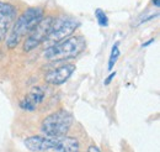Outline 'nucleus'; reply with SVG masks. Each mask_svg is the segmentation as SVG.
Returning a JSON list of instances; mask_svg holds the SVG:
<instances>
[{
	"label": "nucleus",
	"instance_id": "f257e3e1",
	"mask_svg": "<svg viewBox=\"0 0 160 152\" xmlns=\"http://www.w3.org/2000/svg\"><path fill=\"white\" fill-rule=\"evenodd\" d=\"M43 14L44 11L42 8H28L27 10H25L18 19L16 24L14 25V29L6 42L8 47L9 48L16 47L21 38L28 35L33 30V27L43 19Z\"/></svg>",
	"mask_w": 160,
	"mask_h": 152
},
{
	"label": "nucleus",
	"instance_id": "f03ea898",
	"mask_svg": "<svg viewBox=\"0 0 160 152\" xmlns=\"http://www.w3.org/2000/svg\"><path fill=\"white\" fill-rule=\"evenodd\" d=\"M85 47V40L81 36L68 37L58 43L49 46L43 53V56L48 61H65L77 57Z\"/></svg>",
	"mask_w": 160,
	"mask_h": 152
},
{
	"label": "nucleus",
	"instance_id": "7ed1b4c3",
	"mask_svg": "<svg viewBox=\"0 0 160 152\" xmlns=\"http://www.w3.org/2000/svg\"><path fill=\"white\" fill-rule=\"evenodd\" d=\"M74 121L72 113L67 110H58L53 114L48 115L41 125L42 133H46L47 137L60 138L69 131Z\"/></svg>",
	"mask_w": 160,
	"mask_h": 152
},
{
	"label": "nucleus",
	"instance_id": "20e7f679",
	"mask_svg": "<svg viewBox=\"0 0 160 152\" xmlns=\"http://www.w3.org/2000/svg\"><path fill=\"white\" fill-rule=\"evenodd\" d=\"M79 21H77L75 19L60 16L53 21L52 29L49 31V35L46 40V42L49 43L51 46L58 43L60 41L69 37L79 27Z\"/></svg>",
	"mask_w": 160,
	"mask_h": 152
},
{
	"label": "nucleus",
	"instance_id": "39448f33",
	"mask_svg": "<svg viewBox=\"0 0 160 152\" xmlns=\"http://www.w3.org/2000/svg\"><path fill=\"white\" fill-rule=\"evenodd\" d=\"M53 21H54V19L52 16H47V18H43L33 27V30L28 34V37L26 38V41L23 43V51L25 52L32 51L33 48H36L37 46H40L41 43H43L47 40L48 35H49V31L52 29Z\"/></svg>",
	"mask_w": 160,
	"mask_h": 152
},
{
	"label": "nucleus",
	"instance_id": "423d86ee",
	"mask_svg": "<svg viewBox=\"0 0 160 152\" xmlns=\"http://www.w3.org/2000/svg\"><path fill=\"white\" fill-rule=\"evenodd\" d=\"M59 138L56 137H43V136H31L27 137L23 144L26 149L31 152H44L56 150Z\"/></svg>",
	"mask_w": 160,
	"mask_h": 152
},
{
	"label": "nucleus",
	"instance_id": "0eeeda50",
	"mask_svg": "<svg viewBox=\"0 0 160 152\" xmlns=\"http://www.w3.org/2000/svg\"><path fill=\"white\" fill-rule=\"evenodd\" d=\"M15 16L16 8L9 3L0 1V41L5 40Z\"/></svg>",
	"mask_w": 160,
	"mask_h": 152
},
{
	"label": "nucleus",
	"instance_id": "6e6552de",
	"mask_svg": "<svg viewBox=\"0 0 160 152\" xmlns=\"http://www.w3.org/2000/svg\"><path fill=\"white\" fill-rule=\"evenodd\" d=\"M74 71H75L74 64H64V66H60V67L49 71L44 76V80L52 85H60L70 78V76L74 73Z\"/></svg>",
	"mask_w": 160,
	"mask_h": 152
},
{
	"label": "nucleus",
	"instance_id": "1a4fd4ad",
	"mask_svg": "<svg viewBox=\"0 0 160 152\" xmlns=\"http://www.w3.org/2000/svg\"><path fill=\"white\" fill-rule=\"evenodd\" d=\"M44 99V92L42 90V88L37 87L35 89H32L28 94L25 96V99L20 103V106L25 110H35L37 108V105L42 103V100Z\"/></svg>",
	"mask_w": 160,
	"mask_h": 152
},
{
	"label": "nucleus",
	"instance_id": "9d476101",
	"mask_svg": "<svg viewBox=\"0 0 160 152\" xmlns=\"http://www.w3.org/2000/svg\"><path fill=\"white\" fill-rule=\"evenodd\" d=\"M56 152H79V142L74 137L59 138Z\"/></svg>",
	"mask_w": 160,
	"mask_h": 152
},
{
	"label": "nucleus",
	"instance_id": "9b49d317",
	"mask_svg": "<svg viewBox=\"0 0 160 152\" xmlns=\"http://www.w3.org/2000/svg\"><path fill=\"white\" fill-rule=\"evenodd\" d=\"M118 57H120V50H118V43H116V45L112 47L111 56H110V59H108V69H112V68H113V66L116 64Z\"/></svg>",
	"mask_w": 160,
	"mask_h": 152
},
{
	"label": "nucleus",
	"instance_id": "f8f14e48",
	"mask_svg": "<svg viewBox=\"0 0 160 152\" xmlns=\"http://www.w3.org/2000/svg\"><path fill=\"white\" fill-rule=\"evenodd\" d=\"M95 16H96L98 24L100 26H107L108 25V18H107V15L105 14V11L102 9H96L95 10Z\"/></svg>",
	"mask_w": 160,
	"mask_h": 152
},
{
	"label": "nucleus",
	"instance_id": "ddd939ff",
	"mask_svg": "<svg viewBox=\"0 0 160 152\" xmlns=\"http://www.w3.org/2000/svg\"><path fill=\"white\" fill-rule=\"evenodd\" d=\"M115 77H116V72H112V73H111L110 76H108V77H107V78H106V79H105V82H103V84H105V85H108V84L111 83V80H112V79H113Z\"/></svg>",
	"mask_w": 160,
	"mask_h": 152
},
{
	"label": "nucleus",
	"instance_id": "4468645a",
	"mask_svg": "<svg viewBox=\"0 0 160 152\" xmlns=\"http://www.w3.org/2000/svg\"><path fill=\"white\" fill-rule=\"evenodd\" d=\"M88 152H101V151H100V149H99L98 146L92 145V146H90V147H89V150H88Z\"/></svg>",
	"mask_w": 160,
	"mask_h": 152
},
{
	"label": "nucleus",
	"instance_id": "2eb2a0df",
	"mask_svg": "<svg viewBox=\"0 0 160 152\" xmlns=\"http://www.w3.org/2000/svg\"><path fill=\"white\" fill-rule=\"evenodd\" d=\"M153 4L157 6V8H159V5H160V0H153Z\"/></svg>",
	"mask_w": 160,
	"mask_h": 152
}]
</instances>
